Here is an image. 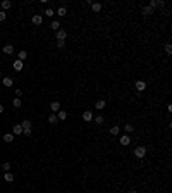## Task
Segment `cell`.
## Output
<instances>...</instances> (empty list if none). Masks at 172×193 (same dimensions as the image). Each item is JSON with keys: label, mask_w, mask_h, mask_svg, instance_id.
I'll list each match as a JSON object with an SVG mask.
<instances>
[{"label": "cell", "mask_w": 172, "mask_h": 193, "mask_svg": "<svg viewBox=\"0 0 172 193\" xmlns=\"http://www.w3.org/2000/svg\"><path fill=\"white\" fill-rule=\"evenodd\" d=\"M145 155H146V148H145V147H136V148H134V157H138V159H143Z\"/></svg>", "instance_id": "cell-1"}, {"label": "cell", "mask_w": 172, "mask_h": 193, "mask_svg": "<svg viewBox=\"0 0 172 193\" xmlns=\"http://www.w3.org/2000/svg\"><path fill=\"white\" fill-rule=\"evenodd\" d=\"M67 38V31L66 29H59L57 31V41H66Z\"/></svg>", "instance_id": "cell-2"}, {"label": "cell", "mask_w": 172, "mask_h": 193, "mask_svg": "<svg viewBox=\"0 0 172 193\" xmlns=\"http://www.w3.org/2000/svg\"><path fill=\"white\" fill-rule=\"evenodd\" d=\"M129 143H131V136H129V135H122V136H121V145H122V147H127Z\"/></svg>", "instance_id": "cell-3"}, {"label": "cell", "mask_w": 172, "mask_h": 193, "mask_svg": "<svg viewBox=\"0 0 172 193\" xmlns=\"http://www.w3.org/2000/svg\"><path fill=\"white\" fill-rule=\"evenodd\" d=\"M164 5H165V2H164V0H152V2H150V7H164Z\"/></svg>", "instance_id": "cell-4"}, {"label": "cell", "mask_w": 172, "mask_h": 193, "mask_svg": "<svg viewBox=\"0 0 172 193\" xmlns=\"http://www.w3.org/2000/svg\"><path fill=\"white\" fill-rule=\"evenodd\" d=\"M83 119H84L86 123L93 121V112H91V111H84V114H83Z\"/></svg>", "instance_id": "cell-5"}, {"label": "cell", "mask_w": 172, "mask_h": 193, "mask_svg": "<svg viewBox=\"0 0 172 193\" xmlns=\"http://www.w3.org/2000/svg\"><path fill=\"white\" fill-rule=\"evenodd\" d=\"M134 86H136V90H138V91H143L145 88H146V83L139 79V81H136V83H134Z\"/></svg>", "instance_id": "cell-6"}, {"label": "cell", "mask_w": 172, "mask_h": 193, "mask_svg": "<svg viewBox=\"0 0 172 193\" xmlns=\"http://www.w3.org/2000/svg\"><path fill=\"white\" fill-rule=\"evenodd\" d=\"M105 100H96V102H95V109H96V111H102V109H105Z\"/></svg>", "instance_id": "cell-7"}, {"label": "cell", "mask_w": 172, "mask_h": 193, "mask_svg": "<svg viewBox=\"0 0 172 193\" xmlns=\"http://www.w3.org/2000/svg\"><path fill=\"white\" fill-rule=\"evenodd\" d=\"M2 85H4V86H9V88H10V86L14 85V79H12V78H4V79H2Z\"/></svg>", "instance_id": "cell-8"}, {"label": "cell", "mask_w": 172, "mask_h": 193, "mask_svg": "<svg viewBox=\"0 0 172 193\" xmlns=\"http://www.w3.org/2000/svg\"><path fill=\"white\" fill-rule=\"evenodd\" d=\"M41 23H43V17L40 16V14H36V16H33V24H36V26H40Z\"/></svg>", "instance_id": "cell-9"}, {"label": "cell", "mask_w": 172, "mask_h": 193, "mask_svg": "<svg viewBox=\"0 0 172 193\" xmlns=\"http://www.w3.org/2000/svg\"><path fill=\"white\" fill-rule=\"evenodd\" d=\"M50 109H52V112H59V111H60V103H59V102H52V103H50Z\"/></svg>", "instance_id": "cell-10"}, {"label": "cell", "mask_w": 172, "mask_h": 193, "mask_svg": "<svg viewBox=\"0 0 172 193\" xmlns=\"http://www.w3.org/2000/svg\"><path fill=\"white\" fill-rule=\"evenodd\" d=\"M66 117H67V112L66 111H59L57 112V119L59 121H66Z\"/></svg>", "instance_id": "cell-11"}, {"label": "cell", "mask_w": 172, "mask_h": 193, "mask_svg": "<svg viewBox=\"0 0 172 193\" xmlns=\"http://www.w3.org/2000/svg\"><path fill=\"white\" fill-rule=\"evenodd\" d=\"M91 10H93V12H100V10H102V4H98V2L91 4Z\"/></svg>", "instance_id": "cell-12"}, {"label": "cell", "mask_w": 172, "mask_h": 193, "mask_svg": "<svg viewBox=\"0 0 172 193\" xmlns=\"http://www.w3.org/2000/svg\"><path fill=\"white\" fill-rule=\"evenodd\" d=\"M4 53H7V55H12V53H14V47H12V45H5V47H4Z\"/></svg>", "instance_id": "cell-13"}, {"label": "cell", "mask_w": 172, "mask_h": 193, "mask_svg": "<svg viewBox=\"0 0 172 193\" xmlns=\"http://www.w3.org/2000/svg\"><path fill=\"white\" fill-rule=\"evenodd\" d=\"M2 138H4V141H5V143H10V141L14 140V135H10V133H5V135L2 136Z\"/></svg>", "instance_id": "cell-14"}, {"label": "cell", "mask_w": 172, "mask_h": 193, "mask_svg": "<svg viewBox=\"0 0 172 193\" xmlns=\"http://www.w3.org/2000/svg\"><path fill=\"white\" fill-rule=\"evenodd\" d=\"M21 126H22V129H29V128L33 126V123H31V121H22V123H21Z\"/></svg>", "instance_id": "cell-15"}, {"label": "cell", "mask_w": 172, "mask_h": 193, "mask_svg": "<svg viewBox=\"0 0 172 193\" xmlns=\"http://www.w3.org/2000/svg\"><path fill=\"white\" fill-rule=\"evenodd\" d=\"M143 14H145V16H152V14H153V9L150 7V5H146V7H143Z\"/></svg>", "instance_id": "cell-16"}, {"label": "cell", "mask_w": 172, "mask_h": 193, "mask_svg": "<svg viewBox=\"0 0 172 193\" xmlns=\"http://www.w3.org/2000/svg\"><path fill=\"white\" fill-rule=\"evenodd\" d=\"M4 179L7 181V183H12V181H14V174H12V173H5Z\"/></svg>", "instance_id": "cell-17"}, {"label": "cell", "mask_w": 172, "mask_h": 193, "mask_svg": "<svg viewBox=\"0 0 172 193\" xmlns=\"http://www.w3.org/2000/svg\"><path fill=\"white\" fill-rule=\"evenodd\" d=\"M17 57H19V60L22 62V60H24L26 57H28V52H26V50H21V52L17 53Z\"/></svg>", "instance_id": "cell-18"}, {"label": "cell", "mask_w": 172, "mask_h": 193, "mask_svg": "<svg viewBox=\"0 0 172 193\" xmlns=\"http://www.w3.org/2000/svg\"><path fill=\"white\" fill-rule=\"evenodd\" d=\"M12 131H14V135H21V133H22V126H21V124H16Z\"/></svg>", "instance_id": "cell-19"}, {"label": "cell", "mask_w": 172, "mask_h": 193, "mask_svg": "<svg viewBox=\"0 0 172 193\" xmlns=\"http://www.w3.org/2000/svg\"><path fill=\"white\" fill-rule=\"evenodd\" d=\"M48 123H50V124H55V123H59L57 115H55V114H50V115H48Z\"/></svg>", "instance_id": "cell-20"}, {"label": "cell", "mask_w": 172, "mask_h": 193, "mask_svg": "<svg viewBox=\"0 0 172 193\" xmlns=\"http://www.w3.org/2000/svg\"><path fill=\"white\" fill-rule=\"evenodd\" d=\"M10 7H12L10 0H4V2H2V9H5V10H7V9H10Z\"/></svg>", "instance_id": "cell-21"}, {"label": "cell", "mask_w": 172, "mask_h": 193, "mask_svg": "<svg viewBox=\"0 0 172 193\" xmlns=\"http://www.w3.org/2000/svg\"><path fill=\"white\" fill-rule=\"evenodd\" d=\"M14 69H16V71H21V69H22V62H21L19 59L14 62Z\"/></svg>", "instance_id": "cell-22"}, {"label": "cell", "mask_w": 172, "mask_h": 193, "mask_svg": "<svg viewBox=\"0 0 172 193\" xmlns=\"http://www.w3.org/2000/svg\"><path fill=\"white\" fill-rule=\"evenodd\" d=\"M66 14H67V10H66V7H60L57 10V16H60V17H66Z\"/></svg>", "instance_id": "cell-23"}, {"label": "cell", "mask_w": 172, "mask_h": 193, "mask_svg": "<svg viewBox=\"0 0 172 193\" xmlns=\"http://www.w3.org/2000/svg\"><path fill=\"white\" fill-rule=\"evenodd\" d=\"M52 29L59 31V29H60V23H59V21H52Z\"/></svg>", "instance_id": "cell-24"}, {"label": "cell", "mask_w": 172, "mask_h": 193, "mask_svg": "<svg viewBox=\"0 0 172 193\" xmlns=\"http://www.w3.org/2000/svg\"><path fill=\"white\" fill-rule=\"evenodd\" d=\"M119 131H121V129H119V126H112L110 128V135H119Z\"/></svg>", "instance_id": "cell-25"}, {"label": "cell", "mask_w": 172, "mask_h": 193, "mask_svg": "<svg viewBox=\"0 0 172 193\" xmlns=\"http://www.w3.org/2000/svg\"><path fill=\"white\" fill-rule=\"evenodd\" d=\"M103 121H105V117H103V115H96V117H95V123H96V124H102Z\"/></svg>", "instance_id": "cell-26"}, {"label": "cell", "mask_w": 172, "mask_h": 193, "mask_svg": "<svg viewBox=\"0 0 172 193\" xmlns=\"http://www.w3.org/2000/svg\"><path fill=\"white\" fill-rule=\"evenodd\" d=\"M124 129H126L127 133H133V131H134V126H133V124H126V126H124Z\"/></svg>", "instance_id": "cell-27"}, {"label": "cell", "mask_w": 172, "mask_h": 193, "mask_svg": "<svg viewBox=\"0 0 172 193\" xmlns=\"http://www.w3.org/2000/svg\"><path fill=\"white\" fill-rule=\"evenodd\" d=\"M2 167H4V171H5V173H10V162H5V164L2 166Z\"/></svg>", "instance_id": "cell-28"}, {"label": "cell", "mask_w": 172, "mask_h": 193, "mask_svg": "<svg viewBox=\"0 0 172 193\" xmlns=\"http://www.w3.org/2000/svg\"><path fill=\"white\" fill-rule=\"evenodd\" d=\"M12 105L16 107V109H19L21 107V98H14V102H12Z\"/></svg>", "instance_id": "cell-29"}, {"label": "cell", "mask_w": 172, "mask_h": 193, "mask_svg": "<svg viewBox=\"0 0 172 193\" xmlns=\"http://www.w3.org/2000/svg\"><path fill=\"white\" fill-rule=\"evenodd\" d=\"M45 16H48V17H52V16H55V12H53L52 9H47V10H45Z\"/></svg>", "instance_id": "cell-30"}, {"label": "cell", "mask_w": 172, "mask_h": 193, "mask_svg": "<svg viewBox=\"0 0 172 193\" xmlns=\"http://www.w3.org/2000/svg\"><path fill=\"white\" fill-rule=\"evenodd\" d=\"M165 53H167V55H170V53H172V47L169 45V43L165 45Z\"/></svg>", "instance_id": "cell-31"}, {"label": "cell", "mask_w": 172, "mask_h": 193, "mask_svg": "<svg viewBox=\"0 0 172 193\" xmlns=\"http://www.w3.org/2000/svg\"><path fill=\"white\" fill-rule=\"evenodd\" d=\"M5 17H7L5 10H0V21H5Z\"/></svg>", "instance_id": "cell-32"}, {"label": "cell", "mask_w": 172, "mask_h": 193, "mask_svg": "<svg viewBox=\"0 0 172 193\" xmlns=\"http://www.w3.org/2000/svg\"><path fill=\"white\" fill-rule=\"evenodd\" d=\"M22 133H24V136H31V128L29 129H22Z\"/></svg>", "instance_id": "cell-33"}, {"label": "cell", "mask_w": 172, "mask_h": 193, "mask_svg": "<svg viewBox=\"0 0 172 193\" xmlns=\"http://www.w3.org/2000/svg\"><path fill=\"white\" fill-rule=\"evenodd\" d=\"M57 47L59 48H64V47H66V41H57Z\"/></svg>", "instance_id": "cell-34"}, {"label": "cell", "mask_w": 172, "mask_h": 193, "mask_svg": "<svg viewBox=\"0 0 172 193\" xmlns=\"http://www.w3.org/2000/svg\"><path fill=\"white\" fill-rule=\"evenodd\" d=\"M16 95H17V97H21V95H22V90H19V88H17V90H16Z\"/></svg>", "instance_id": "cell-35"}, {"label": "cell", "mask_w": 172, "mask_h": 193, "mask_svg": "<svg viewBox=\"0 0 172 193\" xmlns=\"http://www.w3.org/2000/svg\"><path fill=\"white\" fill-rule=\"evenodd\" d=\"M2 112H4V105H2V103H0V114H2Z\"/></svg>", "instance_id": "cell-36"}, {"label": "cell", "mask_w": 172, "mask_h": 193, "mask_svg": "<svg viewBox=\"0 0 172 193\" xmlns=\"http://www.w3.org/2000/svg\"><path fill=\"white\" fill-rule=\"evenodd\" d=\"M129 193H138V191H136V190H131V191H129Z\"/></svg>", "instance_id": "cell-37"}, {"label": "cell", "mask_w": 172, "mask_h": 193, "mask_svg": "<svg viewBox=\"0 0 172 193\" xmlns=\"http://www.w3.org/2000/svg\"><path fill=\"white\" fill-rule=\"evenodd\" d=\"M0 86H2V81H0Z\"/></svg>", "instance_id": "cell-38"}, {"label": "cell", "mask_w": 172, "mask_h": 193, "mask_svg": "<svg viewBox=\"0 0 172 193\" xmlns=\"http://www.w3.org/2000/svg\"><path fill=\"white\" fill-rule=\"evenodd\" d=\"M0 76H2V71H0Z\"/></svg>", "instance_id": "cell-39"}]
</instances>
